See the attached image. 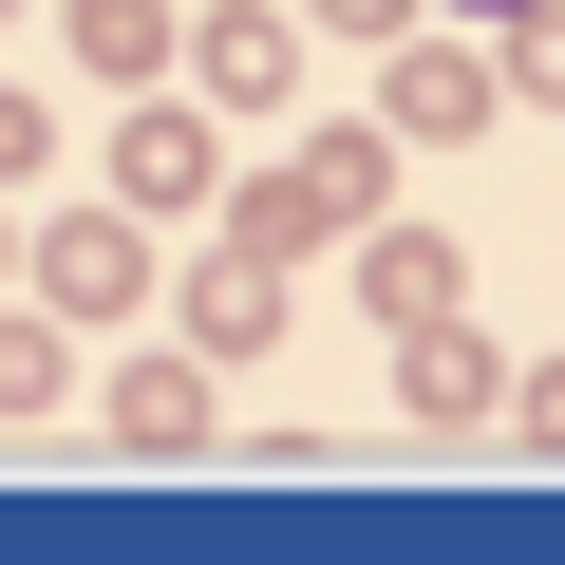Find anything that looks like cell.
<instances>
[{
	"mask_svg": "<svg viewBox=\"0 0 565 565\" xmlns=\"http://www.w3.org/2000/svg\"><path fill=\"white\" fill-rule=\"evenodd\" d=\"M321 20H396V0H321Z\"/></svg>",
	"mask_w": 565,
	"mask_h": 565,
	"instance_id": "cell-5",
	"label": "cell"
},
{
	"mask_svg": "<svg viewBox=\"0 0 565 565\" xmlns=\"http://www.w3.org/2000/svg\"><path fill=\"white\" fill-rule=\"evenodd\" d=\"M207 95L264 114V95H282V20H207Z\"/></svg>",
	"mask_w": 565,
	"mask_h": 565,
	"instance_id": "cell-1",
	"label": "cell"
},
{
	"mask_svg": "<svg viewBox=\"0 0 565 565\" xmlns=\"http://www.w3.org/2000/svg\"><path fill=\"white\" fill-rule=\"evenodd\" d=\"M509 95H565V20H527V39H509Z\"/></svg>",
	"mask_w": 565,
	"mask_h": 565,
	"instance_id": "cell-4",
	"label": "cell"
},
{
	"mask_svg": "<svg viewBox=\"0 0 565 565\" xmlns=\"http://www.w3.org/2000/svg\"><path fill=\"white\" fill-rule=\"evenodd\" d=\"M39 282H57V302H132V245H114V226H57Z\"/></svg>",
	"mask_w": 565,
	"mask_h": 565,
	"instance_id": "cell-3",
	"label": "cell"
},
{
	"mask_svg": "<svg viewBox=\"0 0 565 565\" xmlns=\"http://www.w3.org/2000/svg\"><path fill=\"white\" fill-rule=\"evenodd\" d=\"M471 114H490V76H471V57H452V39H434V57H415V76H396V132H471Z\"/></svg>",
	"mask_w": 565,
	"mask_h": 565,
	"instance_id": "cell-2",
	"label": "cell"
}]
</instances>
